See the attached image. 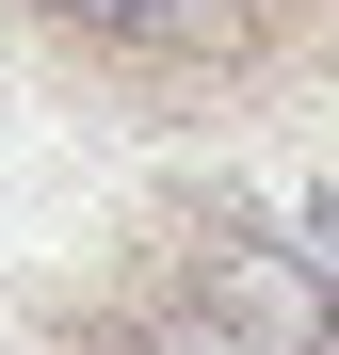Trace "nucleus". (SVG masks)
Segmentation results:
<instances>
[{"label":"nucleus","mask_w":339,"mask_h":355,"mask_svg":"<svg viewBox=\"0 0 339 355\" xmlns=\"http://www.w3.org/2000/svg\"><path fill=\"white\" fill-rule=\"evenodd\" d=\"M33 17H65L97 49H162V65H226L259 33V0H33Z\"/></svg>","instance_id":"obj_2"},{"label":"nucleus","mask_w":339,"mask_h":355,"mask_svg":"<svg viewBox=\"0 0 339 355\" xmlns=\"http://www.w3.org/2000/svg\"><path fill=\"white\" fill-rule=\"evenodd\" d=\"M275 226H291V243L339 275V178H291V194H275Z\"/></svg>","instance_id":"obj_3"},{"label":"nucleus","mask_w":339,"mask_h":355,"mask_svg":"<svg viewBox=\"0 0 339 355\" xmlns=\"http://www.w3.org/2000/svg\"><path fill=\"white\" fill-rule=\"evenodd\" d=\"M178 307H194L226 355H339V275H323L275 210H194V226H178Z\"/></svg>","instance_id":"obj_1"}]
</instances>
